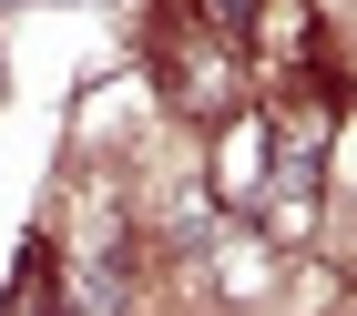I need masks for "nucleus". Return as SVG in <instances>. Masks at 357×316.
Here are the masks:
<instances>
[{
    "mask_svg": "<svg viewBox=\"0 0 357 316\" xmlns=\"http://www.w3.org/2000/svg\"><path fill=\"white\" fill-rule=\"evenodd\" d=\"M204 184H215L225 214H255V204H266V184H275V112L266 103H245L235 123L215 133V174H204Z\"/></svg>",
    "mask_w": 357,
    "mask_h": 316,
    "instance_id": "obj_1",
    "label": "nucleus"
},
{
    "mask_svg": "<svg viewBox=\"0 0 357 316\" xmlns=\"http://www.w3.org/2000/svg\"><path fill=\"white\" fill-rule=\"evenodd\" d=\"M10 316H61V265H52V245L21 255V276H10Z\"/></svg>",
    "mask_w": 357,
    "mask_h": 316,
    "instance_id": "obj_2",
    "label": "nucleus"
}]
</instances>
